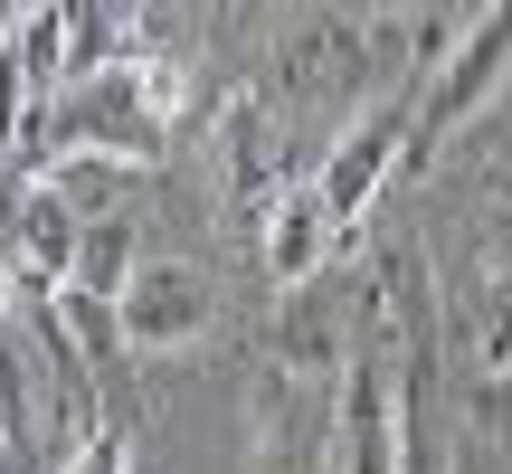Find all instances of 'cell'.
I'll list each match as a JSON object with an SVG mask.
<instances>
[{"label": "cell", "mask_w": 512, "mask_h": 474, "mask_svg": "<svg viewBox=\"0 0 512 474\" xmlns=\"http://www.w3.org/2000/svg\"><path fill=\"white\" fill-rule=\"evenodd\" d=\"M399 133H408V114H399V105H380V114H370V124H361V133H351V143L323 162V200H332V228H351V219L370 209L380 171L399 162Z\"/></svg>", "instance_id": "7a4b0ae2"}, {"label": "cell", "mask_w": 512, "mask_h": 474, "mask_svg": "<svg viewBox=\"0 0 512 474\" xmlns=\"http://www.w3.org/2000/svg\"><path fill=\"white\" fill-rule=\"evenodd\" d=\"M200 323H209V285H200V266H133L124 294H114V332H124V342H143V351L190 342Z\"/></svg>", "instance_id": "6da1fadb"}, {"label": "cell", "mask_w": 512, "mask_h": 474, "mask_svg": "<svg viewBox=\"0 0 512 474\" xmlns=\"http://www.w3.org/2000/svg\"><path fill=\"white\" fill-rule=\"evenodd\" d=\"M76 474H124V437H95L86 456H76Z\"/></svg>", "instance_id": "5b68a950"}, {"label": "cell", "mask_w": 512, "mask_h": 474, "mask_svg": "<svg viewBox=\"0 0 512 474\" xmlns=\"http://www.w3.org/2000/svg\"><path fill=\"white\" fill-rule=\"evenodd\" d=\"M503 57H512V10H503V19H484V48H465V57H456V76H446V86L427 95V114H418V143H437L446 124H465V105H475V95L494 86V67H503Z\"/></svg>", "instance_id": "3957f363"}, {"label": "cell", "mask_w": 512, "mask_h": 474, "mask_svg": "<svg viewBox=\"0 0 512 474\" xmlns=\"http://www.w3.org/2000/svg\"><path fill=\"white\" fill-rule=\"evenodd\" d=\"M351 465L361 474H399V418H389L380 370H351Z\"/></svg>", "instance_id": "277c9868"}]
</instances>
